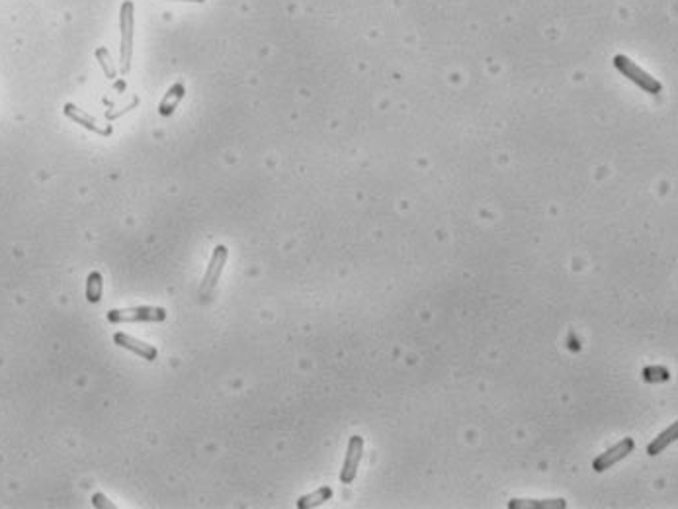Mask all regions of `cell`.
<instances>
[{
  "mask_svg": "<svg viewBox=\"0 0 678 509\" xmlns=\"http://www.w3.org/2000/svg\"><path fill=\"white\" fill-rule=\"evenodd\" d=\"M174 2H206V0H174Z\"/></svg>",
  "mask_w": 678,
  "mask_h": 509,
  "instance_id": "16",
  "label": "cell"
},
{
  "mask_svg": "<svg viewBox=\"0 0 678 509\" xmlns=\"http://www.w3.org/2000/svg\"><path fill=\"white\" fill-rule=\"evenodd\" d=\"M614 67H616V69L620 70L626 79L635 82L637 87H641L645 92H649V94H659V92L663 90V85L659 82V80L653 79L649 73H645L641 67H637L629 57L622 55V53L614 57Z\"/></svg>",
  "mask_w": 678,
  "mask_h": 509,
  "instance_id": "2",
  "label": "cell"
},
{
  "mask_svg": "<svg viewBox=\"0 0 678 509\" xmlns=\"http://www.w3.org/2000/svg\"><path fill=\"white\" fill-rule=\"evenodd\" d=\"M63 112H65V116H67L69 120H73V122H77L79 125H82V128L88 130V132H94L98 133V135H110V133H112V125H106V128L104 125H100V123L96 122V118L88 116L84 110H80L79 106L67 102L65 108H63Z\"/></svg>",
  "mask_w": 678,
  "mask_h": 509,
  "instance_id": "7",
  "label": "cell"
},
{
  "mask_svg": "<svg viewBox=\"0 0 678 509\" xmlns=\"http://www.w3.org/2000/svg\"><path fill=\"white\" fill-rule=\"evenodd\" d=\"M677 437H678V423H672L669 429L663 431L661 435H659V437H657V439L653 441L651 445L647 447V453H649V457H657V455H661L665 448L669 447V445H672V443L677 441Z\"/></svg>",
  "mask_w": 678,
  "mask_h": 509,
  "instance_id": "11",
  "label": "cell"
},
{
  "mask_svg": "<svg viewBox=\"0 0 678 509\" xmlns=\"http://www.w3.org/2000/svg\"><path fill=\"white\" fill-rule=\"evenodd\" d=\"M96 59H98V63H100V67H102V70H104V75L108 79H115V77H118V67L113 65L112 55H110V51H108L106 47H98V49H96Z\"/></svg>",
  "mask_w": 678,
  "mask_h": 509,
  "instance_id": "14",
  "label": "cell"
},
{
  "mask_svg": "<svg viewBox=\"0 0 678 509\" xmlns=\"http://www.w3.org/2000/svg\"><path fill=\"white\" fill-rule=\"evenodd\" d=\"M108 321L110 324H133V321H165L166 319V309L163 307H151V306H141V307H125V309H110L108 314Z\"/></svg>",
  "mask_w": 678,
  "mask_h": 509,
  "instance_id": "3",
  "label": "cell"
},
{
  "mask_svg": "<svg viewBox=\"0 0 678 509\" xmlns=\"http://www.w3.org/2000/svg\"><path fill=\"white\" fill-rule=\"evenodd\" d=\"M113 341H115V345H120V347H123V349H127V351L139 355V357H143L145 360L157 359V355H158L157 349H155L153 345H149V343H143L139 341V339H135L133 335L115 333L113 335Z\"/></svg>",
  "mask_w": 678,
  "mask_h": 509,
  "instance_id": "8",
  "label": "cell"
},
{
  "mask_svg": "<svg viewBox=\"0 0 678 509\" xmlns=\"http://www.w3.org/2000/svg\"><path fill=\"white\" fill-rule=\"evenodd\" d=\"M634 448H635V441L626 437V439L620 441L617 445L608 448L606 453H602V455H598V457L594 458V460H592V468H594L596 472H604V470H608L610 466H614L617 465L620 460H624V458H626Z\"/></svg>",
  "mask_w": 678,
  "mask_h": 509,
  "instance_id": "6",
  "label": "cell"
},
{
  "mask_svg": "<svg viewBox=\"0 0 678 509\" xmlns=\"http://www.w3.org/2000/svg\"><path fill=\"white\" fill-rule=\"evenodd\" d=\"M227 257H229V249L225 245H218L213 249V255H211V261H209L208 271H206V276L200 284V294L203 298H208L209 294L215 290L219 282V276L223 272V266L227 263Z\"/></svg>",
  "mask_w": 678,
  "mask_h": 509,
  "instance_id": "4",
  "label": "cell"
},
{
  "mask_svg": "<svg viewBox=\"0 0 678 509\" xmlns=\"http://www.w3.org/2000/svg\"><path fill=\"white\" fill-rule=\"evenodd\" d=\"M184 94H186V88H184L182 82H174L172 87L166 90V94L161 100V104H158V114L172 116L174 110L178 108L180 100L184 98Z\"/></svg>",
  "mask_w": 678,
  "mask_h": 509,
  "instance_id": "9",
  "label": "cell"
},
{
  "mask_svg": "<svg viewBox=\"0 0 678 509\" xmlns=\"http://www.w3.org/2000/svg\"><path fill=\"white\" fill-rule=\"evenodd\" d=\"M102 288H104V278L98 271H92L87 278V300L90 304H98L102 300Z\"/></svg>",
  "mask_w": 678,
  "mask_h": 509,
  "instance_id": "13",
  "label": "cell"
},
{
  "mask_svg": "<svg viewBox=\"0 0 678 509\" xmlns=\"http://www.w3.org/2000/svg\"><path fill=\"white\" fill-rule=\"evenodd\" d=\"M510 509H565V500H510Z\"/></svg>",
  "mask_w": 678,
  "mask_h": 509,
  "instance_id": "10",
  "label": "cell"
},
{
  "mask_svg": "<svg viewBox=\"0 0 678 509\" xmlns=\"http://www.w3.org/2000/svg\"><path fill=\"white\" fill-rule=\"evenodd\" d=\"M92 503H94L96 508H108V509H115V505H113L112 501L108 500V498H106L104 493H100V492H98V493H94V496H92Z\"/></svg>",
  "mask_w": 678,
  "mask_h": 509,
  "instance_id": "15",
  "label": "cell"
},
{
  "mask_svg": "<svg viewBox=\"0 0 678 509\" xmlns=\"http://www.w3.org/2000/svg\"><path fill=\"white\" fill-rule=\"evenodd\" d=\"M133 30H135V4L123 0L120 6V73L127 75L133 57Z\"/></svg>",
  "mask_w": 678,
  "mask_h": 509,
  "instance_id": "1",
  "label": "cell"
},
{
  "mask_svg": "<svg viewBox=\"0 0 678 509\" xmlns=\"http://www.w3.org/2000/svg\"><path fill=\"white\" fill-rule=\"evenodd\" d=\"M331 498H332L331 488H329V486H322V488H319L317 492L307 493V496H303V498H299V500H297V508L299 509L319 508V505H322L325 501H329Z\"/></svg>",
  "mask_w": 678,
  "mask_h": 509,
  "instance_id": "12",
  "label": "cell"
},
{
  "mask_svg": "<svg viewBox=\"0 0 678 509\" xmlns=\"http://www.w3.org/2000/svg\"><path fill=\"white\" fill-rule=\"evenodd\" d=\"M362 453H364V439L360 435L350 437L346 458H344V465H342V470H340V482L344 486L354 482V478L358 474V466H360V460H362Z\"/></svg>",
  "mask_w": 678,
  "mask_h": 509,
  "instance_id": "5",
  "label": "cell"
}]
</instances>
